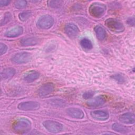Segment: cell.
Segmentation results:
<instances>
[{
	"label": "cell",
	"instance_id": "2e32d148",
	"mask_svg": "<svg viewBox=\"0 0 135 135\" xmlns=\"http://www.w3.org/2000/svg\"><path fill=\"white\" fill-rule=\"evenodd\" d=\"M16 73L15 69L12 67L6 68L3 69L1 73V78L2 80H8L12 78Z\"/></svg>",
	"mask_w": 135,
	"mask_h": 135
},
{
	"label": "cell",
	"instance_id": "603a6c76",
	"mask_svg": "<svg viewBox=\"0 0 135 135\" xmlns=\"http://www.w3.org/2000/svg\"><path fill=\"white\" fill-rule=\"evenodd\" d=\"M47 6L51 8L60 7L63 3L62 1H49L47 2Z\"/></svg>",
	"mask_w": 135,
	"mask_h": 135
},
{
	"label": "cell",
	"instance_id": "8992f818",
	"mask_svg": "<svg viewBox=\"0 0 135 135\" xmlns=\"http://www.w3.org/2000/svg\"><path fill=\"white\" fill-rule=\"evenodd\" d=\"M32 59V55L27 52H22L15 54L12 58V61L16 64H24Z\"/></svg>",
	"mask_w": 135,
	"mask_h": 135
},
{
	"label": "cell",
	"instance_id": "8fae6325",
	"mask_svg": "<svg viewBox=\"0 0 135 135\" xmlns=\"http://www.w3.org/2000/svg\"><path fill=\"white\" fill-rule=\"evenodd\" d=\"M106 102V99L103 95H98L86 102V104L90 107H98L104 104Z\"/></svg>",
	"mask_w": 135,
	"mask_h": 135
},
{
	"label": "cell",
	"instance_id": "83f0119b",
	"mask_svg": "<svg viewBox=\"0 0 135 135\" xmlns=\"http://www.w3.org/2000/svg\"><path fill=\"white\" fill-rule=\"evenodd\" d=\"M94 92L93 91H87V92H84L83 95H82V97L84 99H91L94 95Z\"/></svg>",
	"mask_w": 135,
	"mask_h": 135
},
{
	"label": "cell",
	"instance_id": "cb8c5ba5",
	"mask_svg": "<svg viewBox=\"0 0 135 135\" xmlns=\"http://www.w3.org/2000/svg\"><path fill=\"white\" fill-rule=\"evenodd\" d=\"M111 78L119 84H122L126 81L125 78L120 74H115L113 75H111Z\"/></svg>",
	"mask_w": 135,
	"mask_h": 135
},
{
	"label": "cell",
	"instance_id": "44dd1931",
	"mask_svg": "<svg viewBox=\"0 0 135 135\" xmlns=\"http://www.w3.org/2000/svg\"><path fill=\"white\" fill-rule=\"evenodd\" d=\"M32 12L30 10L24 11L18 14V18L22 22L27 21L31 16Z\"/></svg>",
	"mask_w": 135,
	"mask_h": 135
},
{
	"label": "cell",
	"instance_id": "7c38bea8",
	"mask_svg": "<svg viewBox=\"0 0 135 135\" xmlns=\"http://www.w3.org/2000/svg\"><path fill=\"white\" fill-rule=\"evenodd\" d=\"M66 112L69 116L74 119H81L84 117L83 111L77 108H69L66 109Z\"/></svg>",
	"mask_w": 135,
	"mask_h": 135
},
{
	"label": "cell",
	"instance_id": "5b68a950",
	"mask_svg": "<svg viewBox=\"0 0 135 135\" xmlns=\"http://www.w3.org/2000/svg\"><path fill=\"white\" fill-rule=\"evenodd\" d=\"M54 23V20L52 16L50 15H43L40 17L37 21V26L44 30H47L51 28Z\"/></svg>",
	"mask_w": 135,
	"mask_h": 135
},
{
	"label": "cell",
	"instance_id": "4316f807",
	"mask_svg": "<svg viewBox=\"0 0 135 135\" xmlns=\"http://www.w3.org/2000/svg\"><path fill=\"white\" fill-rule=\"evenodd\" d=\"M7 49H8V47L5 44L1 43V44H0V54H1V55L4 54L7 52Z\"/></svg>",
	"mask_w": 135,
	"mask_h": 135
},
{
	"label": "cell",
	"instance_id": "9a60e30c",
	"mask_svg": "<svg viewBox=\"0 0 135 135\" xmlns=\"http://www.w3.org/2000/svg\"><path fill=\"white\" fill-rule=\"evenodd\" d=\"M39 42V39L35 37H23L20 40V44L24 46H33L36 45Z\"/></svg>",
	"mask_w": 135,
	"mask_h": 135
},
{
	"label": "cell",
	"instance_id": "9c48e42d",
	"mask_svg": "<svg viewBox=\"0 0 135 135\" xmlns=\"http://www.w3.org/2000/svg\"><path fill=\"white\" fill-rule=\"evenodd\" d=\"M65 33L70 37L76 36L79 33V29L77 25L73 23H68L66 24L64 27Z\"/></svg>",
	"mask_w": 135,
	"mask_h": 135
},
{
	"label": "cell",
	"instance_id": "30bf717a",
	"mask_svg": "<svg viewBox=\"0 0 135 135\" xmlns=\"http://www.w3.org/2000/svg\"><path fill=\"white\" fill-rule=\"evenodd\" d=\"M90 115L95 120L103 121L109 118V113L105 110H94L90 112Z\"/></svg>",
	"mask_w": 135,
	"mask_h": 135
},
{
	"label": "cell",
	"instance_id": "484cf974",
	"mask_svg": "<svg viewBox=\"0 0 135 135\" xmlns=\"http://www.w3.org/2000/svg\"><path fill=\"white\" fill-rule=\"evenodd\" d=\"M50 103L53 106L63 107L64 105V101L61 99H53L50 101Z\"/></svg>",
	"mask_w": 135,
	"mask_h": 135
},
{
	"label": "cell",
	"instance_id": "6da1fadb",
	"mask_svg": "<svg viewBox=\"0 0 135 135\" xmlns=\"http://www.w3.org/2000/svg\"><path fill=\"white\" fill-rule=\"evenodd\" d=\"M32 123L29 119L26 118H20L13 122L12 129L15 133L24 134L30 131Z\"/></svg>",
	"mask_w": 135,
	"mask_h": 135
},
{
	"label": "cell",
	"instance_id": "f546056e",
	"mask_svg": "<svg viewBox=\"0 0 135 135\" xmlns=\"http://www.w3.org/2000/svg\"><path fill=\"white\" fill-rule=\"evenodd\" d=\"M127 23L130 26H134V17H130L129 18L127 21Z\"/></svg>",
	"mask_w": 135,
	"mask_h": 135
},
{
	"label": "cell",
	"instance_id": "5bb4252c",
	"mask_svg": "<svg viewBox=\"0 0 135 135\" xmlns=\"http://www.w3.org/2000/svg\"><path fill=\"white\" fill-rule=\"evenodd\" d=\"M23 32V27L21 26H17L6 31L4 33V36L7 37L13 38L21 35L22 34Z\"/></svg>",
	"mask_w": 135,
	"mask_h": 135
},
{
	"label": "cell",
	"instance_id": "277c9868",
	"mask_svg": "<svg viewBox=\"0 0 135 135\" xmlns=\"http://www.w3.org/2000/svg\"><path fill=\"white\" fill-rule=\"evenodd\" d=\"M43 125L49 132L53 133H59L63 129L62 123L54 120H45L43 122Z\"/></svg>",
	"mask_w": 135,
	"mask_h": 135
},
{
	"label": "cell",
	"instance_id": "ba28073f",
	"mask_svg": "<svg viewBox=\"0 0 135 135\" xmlns=\"http://www.w3.org/2000/svg\"><path fill=\"white\" fill-rule=\"evenodd\" d=\"M54 85L53 83L48 82L41 85L38 89L37 93L40 97L43 98L51 94L54 91Z\"/></svg>",
	"mask_w": 135,
	"mask_h": 135
},
{
	"label": "cell",
	"instance_id": "7a4b0ae2",
	"mask_svg": "<svg viewBox=\"0 0 135 135\" xmlns=\"http://www.w3.org/2000/svg\"><path fill=\"white\" fill-rule=\"evenodd\" d=\"M106 11V6L102 3L94 2L92 3L89 8L90 15L97 18L102 17Z\"/></svg>",
	"mask_w": 135,
	"mask_h": 135
},
{
	"label": "cell",
	"instance_id": "ffe728a7",
	"mask_svg": "<svg viewBox=\"0 0 135 135\" xmlns=\"http://www.w3.org/2000/svg\"><path fill=\"white\" fill-rule=\"evenodd\" d=\"M80 45L84 49L88 50H91L93 47L92 42L86 37H84L81 40Z\"/></svg>",
	"mask_w": 135,
	"mask_h": 135
},
{
	"label": "cell",
	"instance_id": "52a82bcc",
	"mask_svg": "<svg viewBox=\"0 0 135 135\" xmlns=\"http://www.w3.org/2000/svg\"><path fill=\"white\" fill-rule=\"evenodd\" d=\"M40 103L35 101H28L22 102L18 104L17 108L22 111H33L40 108Z\"/></svg>",
	"mask_w": 135,
	"mask_h": 135
},
{
	"label": "cell",
	"instance_id": "e0dca14e",
	"mask_svg": "<svg viewBox=\"0 0 135 135\" xmlns=\"http://www.w3.org/2000/svg\"><path fill=\"white\" fill-rule=\"evenodd\" d=\"M40 76V73L38 71L32 70L28 72L24 76V80L28 83H31L37 80Z\"/></svg>",
	"mask_w": 135,
	"mask_h": 135
},
{
	"label": "cell",
	"instance_id": "d4e9b609",
	"mask_svg": "<svg viewBox=\"0 0 135 135\" xmlns=\"http://www.w3.org/2000/svg\"><path fill=\"white\" fill-rule=\"evenodd\" d=\"M15 7L17 9H21L24 8L27 5V2L24 0H18L15 2Z\"/></svg>",
	"mask_w": 135,
	"mask_h": 135
},
{
	"label": "cell",
	"instance_id": "7402d4cb",
	"mask_svg": "<svg viewBox=\"0 0 135 135\" xmlns=\"http://www.w3.org/2000/svg\"><path fill=\"white\" fill-rule=\"evenodd\" d=\"M12 19V14L9 12H7L4 14V17L1 20V26H4L9 23Z\"/></svg>",
	"mask_w": 135,
	"mask_h": 135
},
{
	"label": "cell",
	"instance_id": "d6986e66",
	"mask_svg": "<svg viewBox=\"0 0 135 135\" xmlns=\"http://www.w3.org/2000/svg\"><path fill=\"white\" fill-rule=\"evenodd\" d=\"M112 129L114 131L121 133H127L129 131V130L128 128L118 123H114L112 124Z\"/></svg>",
	"mask_w": 135,
	"mask_h": 135
},
{
	"label": "cell",
	"instance_id": "3957f363",
	"mask_svg": "<svg viewBox=\"0 0 135 135\" xmlns=\"http://www.w3.org/2000/svg\"><path fill=\"white\" fill-rule=\"evenodd\" d=\"M106 26L112 32L116 33H121L124 30L123 24L119 20L114 18H109L104 22Z\"/></svg>",
	"mask_w": 135,
	"mask_h": 135
},
{
	"label": "cell",
	"instance_id": "f1b7e54d",
	"mask_svg": "<svg viewBox=\"0 0 135 135\" xmlns=\"http://www.w3.org/2000/svg\"><path fill=\"white\" fill-rule=\"evenodd\" d=\"M10 2H11L10 1H8V0H1L0 1V6H7L9 4Z\"/></svg>",
	"mask_w": 135,
	"mask_h": 135
},
{
	"label": "cell",
	"instance_id": "4fadbf2b",
	"mask_svg": "<svg viewBox=\"0 0 135 135\" xmlns=\"http://www.w3.org/2000/svg\"><path fill=\"white\" fill-rule=\"evenodd\" d=\"M118 119L121 122L126 124H132L135 122V116L131 112L124 113L120 115Z\"/></svg>",
	"mask_w": 135,
	"mask_h": 135
},
{
	"label": "cell",
	"instance_id": "ac0fdd59",
	"mask_svg": "<svg viewBox=\"0 0 135 135\" xmlns=\"http://www.w3.org/2000/svg\"><path fill=\"white\" fill-rule=\"evenodd\" d=\"M94 30L97 37L100 41H102L105 39L107 36V33L104 28L100 25H96Z\"/></svg>",
	"mask_w": 135,
	"mask_h": 135
}]
</instances>
